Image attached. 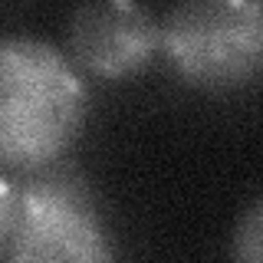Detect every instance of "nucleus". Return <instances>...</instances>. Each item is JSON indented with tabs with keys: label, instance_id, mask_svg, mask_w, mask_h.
<instances>
[{
	"label": "nucleus",
	"instance_id": "obj_1",
	"mask_svg": "<svg viewBox=\"0 0 263 263\" xmlns=\"http://www.w3.org/2000/svg\"><path fill=\"white\" fill-rule=\"evenodd\" d=\"M89 86L76 63L40 36H0V164L60 161L79 138Z\"/></svg>",
	"mask_w": 263,
	"mask_h": 263
},
{
	"label": "nucleus",
	"instance_id": "obj_2",
	"mask_svg": "<svg viewBox=\"0 0 263 263\" xmlns=\"http://www.w3.org/2000/svg\"><path fill=\"white\" fill-rule=\"evenodd\" d=\"M10 263H115L99 204L79 168L49 161L13 181Z\"/></svg>",
	"mask_w": 263,
	"mask_h": 263
},
{
	"label": "nucleus",
	"instance_id": "obj_3",
	"mask_svg": "<svg viewBox=\"0 0 263 263\" xmlns=\"http://www.w3.org/2000/svg\"><path fill=\"white\" fill-rule=\"evenodd\" d=\"M161 53L187 86L230 92L260 76L263 10L257 0H184L158 20Z\"/></svg>",
	"mask_w": 263,
	"mask_h": 263
},
{
	"label": "nucleus",
	"instance_id": "obj_4",
	"mask_svg": "<svg viewBox=\"0 0 263 263\" xmlns=\"http://www.w3.org/2000/svg\"><path fill=\"white\" fill-rule=\"evenodd\" d=\"M69 60L79 72L99 79H125L158 56V16L135 0H92L72 10Z\"/></svg>",
	"mask_w": 263,
	"mask_h": 263
},
{
	"label": "nucleus",
	"instance_id": "obj_5",
	"mask_svg": "<svg viewBox=\"0 0 263 263\" xmlns=\"http://www.w3.org/2000/svg\"><path fill=\"white\" fill-rule=\"evenodd\" d=\"M230 260L263 263V201H253L237 220L234 237H230Z\"/></svg>",
	"mask_w": 263,
	"mask_h": 263
},
{
	"label": "nucleus",
	"instance_id": "obj_6",
	"mask_svg": "<svg viewBox=\"0 0 263 263\" xmlns=\"http://www.w3.org/2000/svg\"><path fill=\"white\" fill-rule=\"evenodd\" d=\"M13 208H16V194H13V181L0 171V247L7 243L13 227Z\"/></svg>",
	"mask_w": 263,
	"mask_h": 263
}]
</instances>
